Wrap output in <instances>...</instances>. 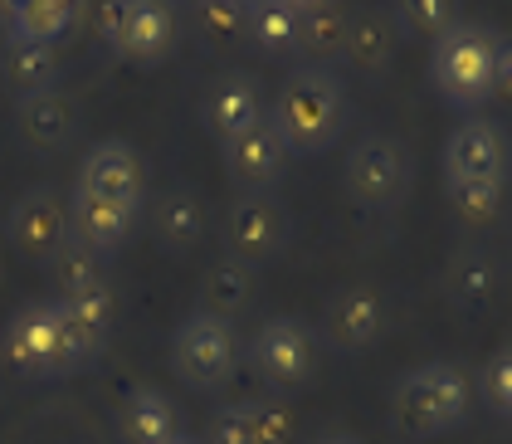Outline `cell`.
Segmentation results:
<instances>
[{
  "instance_id": "1",
  "label": "cell",
  "mask_w": 512,
  "mask_h": 444,
  "mask_svg": "<svg viewBox=\"0 0 512 444\" xmlns=\"http://www.w3.org/2000/svg\"><path fill=\"white\" fill-rule=\"evenodd\" d=\"M469 401H473V391H469L464 366L425 362L400 376V386H395V396H391V410H395V425H400L405 435L430 440V435H444V430L464 425Z\"/></svg>"
},
{
  "instance_id": "2",
  "label": "cell",
  "mask_w": 512,
  "mask_h": 444,
  "mask_svg": "<svg viewBox=\"0 0 512 444\" xmlns=\"http://www.w3.org/2000/svg\"><path fill=\"white\" fill-rule=\"evenodd\" d=\"M288 152H327L342 132V88L327 69H293L278 88L274 118Z\"/></svg>"
},
{
  "instance_id": "3",
  "label": "cell",
  "mask_w": 512,
  "mask_h": 444,
  "mask_svg": "<svg viewBox=\"0 0 512 444\" xmlns=\"http://www.w3.org/2000/svg\"><path fill=\"white\" fill-rule=\"evenodd\" d=\"M493 54L498 44L483 25L454 20L439 40H434V83L454 108H478L493 93Z\"/></svg>"
},
{
  "instance_id": "4",
  "label": "cell",
  "mask_w": 512,
  "mask_h": 444,
  "mask_svg": "<svg viewBox=\"0 0 512 444\" xmlns=\"http://www.w3.org/2000/svg\"><path fill=\"white\" fill-rule=\"evenodd\" d=\"M239 342H235V323L225 318H210V313H191L186 323L176 327V342H171V366L186 386L210 391L220 386L230 371H235Z\"/></svg>"
},
{
  "instance_id": "5",
  "label": "cell",
  "mask_w": 512,
  "mask_h": 444,
  "mask_svg": "<svg viewBox=\"0 0 512 444\" xmlns=\"http://www.w3.org/2000/svg\"><path fill=\"white\" fill-rule=\"evenodd\" d=\"M347 191L371 210H391L410 191V157L395 137H361L347 157Z\"/></svg>"
},
{
  "instance_id": "6",
  "label": "cell",
  "mask_w": 512,
  "mask_h": 444,
  "mask_svg": "<svg viewBox=\"0 0 512 444\" xmlns=\"http://www.w3.org/2000/svg\"><path fill=\"white\" fill-rule=\"evenodd\" d=\"M313 366H317V342L298 318H269V323L254 332V371L274 391L308 386Z\"/></svg>"
},
{
  "instance_id": "7",
  "label": "cell",
  "mask_w": 512,
  "mask_h": 444,
  "mask_svg": "<svg viewBox=\"0 0 512 444\" xmlns=\"http://www.w3.org/2000/svg\"><path fill=\"white\" fill-rule=\"evenodd\" d=\"M5 362L20 376H64V371H74L69 352H64V327H59L54 303H35L5 327Z\"/></svg>"
},
{
  "instance_id": "8",
  "label": "cell",
  "mask_w": 512,
  "mask_h": 444,
  "mask_svg": "<svg viewBox=\"0 0 512 444\" xmlns=\"http://www.w3.org/2000/svg\"><path fill=\"white\" fill-rule=\"evenodd\" d=\"M288 240V215H283V205L274 196H264V191H249V196H239L230 205V215H225V244H230V259L239 264H264V259H274L278 249Z\"/></svg>"
},
{
  "instance_id": "9",
  "label": "cell",
  "mask_w": 512,
  "mask_h": 444,
  "mask_svg": "<svg viewBox=\"0 0 512 444\" xmlns=\"http://www.w3.org/2000/svg\"><path fill=\"white\" fill-rule=\"evenodd\" d=\"M508 162H512L508 137L483 118L454 127L449 142H444V176L449 181H503Z\"/></svg>"
},
{
  "instance_id": "10",
  "label": "cell",
  "mask_w": 512,
  "mask_h": 444,
  "mask_svg": "<svg viewBox=\"0 0 512 444\" xmlns=\"http://www.w3.org/2000/svg\"><path fill=\"white\" fill-rule=\"evenodd\" d=\"M10 240L30 259H54L64 249V240H69V205L59 201L49 186L25 191L20 201L10 205Z\"/></svg>"
},
{
  "instance_id": "11",
  "label": "cell",
  "mask_w": 512,
  "mask_h": 444,
  "mask_svg": "<svg viewBox=\"0 0 512 444\" xmlns=\"http://www.w3.org/2000/svg\"><path fill=\"white\" fill-rule=\"evenodd\" d=\"M54 308H59V327H64L69 366H83L88 357H98L103 342H108V327H113V288L98 283V288L64 293Z\"/></svg>"
},
{
  "instance_id": "12",
  "label": "cell",
  "mask_w": 512,
  "mask_h": 444,
  "mask_svg": "<svg viewBox=\"0 0 512 444\" xmlns=\"http://www.w3.org/2000/svg\"><path fill=\"white\" fill-rule=\"evenodd\" d=\"M171 44H176V15L166 0H122L113 54L132 59V64H157Z\"/></svg>"
},
{
  "instance_id": "13",
  "label": "cell",
  "mask_w": 512,
  "mask_h": 444,
  "mask_svg": "<svg viewBox=\"0 0 512 444\" xmlns=\"http://www.w3.org/2000/svg\"><path fill=\"white\" fill-rule=\"evenodd\" d=\"M79 191L98 196V201L137 210V201H142V162H137V152H132L127 142H98V147L83 157Z\"/></svg>"
},
{
  "instance_id": "14",
  "label": "cell",
  "mask_w": 512,
  "mask_h": 444,
  "mask_svg": "<svg viewBox=\"0 0 512 444\" xmlns=\"http://www.w3.org/2000/svg\"><path fill=\"white\" fill-rule=\"evenodd\" d=\"M288 157L293 152H288V142L278 137V127L269 118L259 127H249V132H239L235 142H225V166H230V176L239 186H249V191H264L269 181H278Z\"/></svg>"
},
{
  "instance_id": "15",
  "label": "cell",
  "mask_w": 512,
  "mask_h": 444,
  "mask_svg": "<svg viewBox=\"0 0 512 444\" xmlns=\"http://www.w3.org/2000/svg\"><path fill=\"white\" fill-rule=\"evenodd\" d=\"M381 327H386V308L371 288H342L322 318V332L337 352H366L381 337Z\"/></svg>"
},
{
  "instance_id": "16",
  "label": "cell",
  "mask_w": 512,
  "mask_h": 444,
  "mask_svg": "<svg viewBox=\"0 0 512 444\" xmlns=\"http://www.w3.org/2000/svg\"><path fill=\"white\" fill-rule=\"evenodd\" d=\"M205 122H210V132L220 142H235L239 132L259 127L264 122V93H259V83L249 79V74H225L205 93Z\"/></svg>"
},
{
  "instance_id": "17",
  "label": "cell",
  "mask_w": 512,
  "mask_h": 444,
  "mask_svg": "<svg viewBox=\"0 0 512 444\" xmlns=\"http://www.w3.org/2000/svg\"><path fill=\"white\" fill-rule=\"evenodd\" d=\"M20 137L35 147V152H59L69 137H74V103L59 93V88H44L20 98V113H15Z\"/></svg>"
},
{
  "instance_id": "18",
  "label": "cell",
  "mask_w": 512,
  "mask_h": 444,
  "mask_svg": "<svg viewBox=\"0 0 512 444\" xmlns=\"http://www.w3.org/2000/svg\"><path fill=\"white\" fill-rule=\"evenodd\" d=\"M132 220H137V210H127V205H113V201H98V196H88V191H74V205H69V235L88 249H118L127 235H132Z\"/></svg>"
},
{
  "instance_id": "19",
  "label": "cell",
  "mask_w": 512,
  "mask_h": 444,
  "mask_svg": "<svg viewBox=\"0 0 512 444\" xmlns=\"http://www.w3.org/2000/svg\"><path fill=\"white\" fill-rule=\"evenodd\" d=\"M118 430L127 444H171L181 435V420H176V405L171 396H161V391H132L127 405H122L118 415Z\"/></svg>"
},
{
  "instance_id": "20",
  "label": "cell",
  "mask_w": 512,
  "mask_h": 444,
  "mask_svg": "<svg viewBox=\"0 0 512 444\" xmlns=\"http://www.w3.org/2000/svg\"><path fill=\"white\" fill-rule=\"evenodd\" d=\"M249 303H254V269L230 259V254L215 259V264L205 269V283H200V313L235 323Z\"/></svg>"
},
{
  "instance_id": "21",
  "label": "cell",
  "mask_w": 512,
  "mask_h": 444,
  "mask_svg": "<svg viewBox=\"0 0 512 444\" xmlns=\"http://www.w3.org/2000/svg\"><path fill=\"white\" fill-rule=\"evenodd\" d=\"M5 79H10V88H15L20 98H30V93H44V88H54V79H59V59H54V44L20 40V35H10V44H5Z\"/></svg>"
},
{
  "instance_id": "22",
  "label": "cell",
  "mask_w": 512,
  "mask_h": 444,
  "mask_svg": "<svg viewBox=\"0 0 512 444\" xmlns=\"http://www.w3.org/2000/svg\"><path fill=\"white\" fill-rule=\"evenodd\" d=\"M74 25H79V0H25L10 15V35L40 44H59Z\"/></svg>"
},
{
  "instance_id": "23",
  "label": "cell",
  "mask_w": 512,
  "mask_h": 444,
  "mask_svg": "<svg viewBox=\"0 0 512 444\" xmlns=\"http://www.w3.org/2000/svg\"><path fill=\"white\" fill-rule=\"evenodd\" d=\"M157 240L166 244V249H191V244L205 235V205L191 196V191H166L157 201Z\"/></svg>"
},
{
  "instance_id": "24",
  "label": "cell",
  "mask_w": 512,
  "mask_h": 444,
  "mask_svg": "<svg viewBox=\"0 0 512 444\" xmlns=\"http://www.w3.org/2000/svg\"><path fill=\"white\" fill-rule=\"evenodd\" d=\"M449 298L454 303H469V308H483L488 298H493V288H498V269H493V259L483 254V249H459L454 259H449Z\"/></svg>"
},
{
  "instance_id": "25",
  "label": "cell",
  "mask_w": 512,
  "mask_h": 444,
  "mask_svg": "<svg viewBox=\"0 0 512 444\" xmlns=\"http://www.w3.org/2000/svg\"><path fill=\"white\" fill-rule=\"evenodd\" d=\"M298 30H303V15L283 0H259L249 5V40L269 54H293L298 49Z\"/></svg>"
},
{
  "instance_id": "26",
  "label": "cell",
  "mask_w": 512,
  "mask_h": 444,
  "mask_svg": "<svg viewBox=\"0 0 512 444\" xmlns=\"http://www.w3.org/2000/svg\"><path fill=\"white\" fill-rule=\"evenodd\" d=\"M395 49V35L391 25H386V15H376V10H366V15H352V30H347V59H352L361 74H376V69H386V59H391Z\"/></svg>"
},
{
  "instance_id": "27",
  "label": "cell",
  "mask_w": 512,
  "mask_h": 444,
  "mask_svg": "<svg viewBox=\"0 0 512 444\" xmlns=\"http://www.w3.org/2000/svg\"><path fill=\"white\" fill-rule=\"evenodd\" d=\"M347 30H352V15H347L337 0H327V5H317V10H303L298 49H308L313 59H332V54L347 49Z\"/></svg>"
},
{
  "instance_id": "28",
  "label": "cell",
  "mask_w": 512,
  "mask_h": 444,
  "mask_svg": "<svg viewBox=\"0 0 512 444\" xmlns=\"http://www.w3.org/2000/svg\"><path fill=\"white\" fill-rule=\"evenodd\" d=\"M49 264H54L59 298H64V293H79V288H98V283H108V279H103V259H98V249L79 244L74 235L64 240V249H59Z\"/></svg>"
},
{
  "instance_id": "29",
  "label": "cell",
  "mask_w": 512,
  "mask_h": 444,
  "mask_svg": "<svg viewBox=\"0 0 512 444\" xmlns=\"http://www.w3.org/2000/svg\"><path fill=\"white\" fill-rule=\"evenodd\" d=\"M449 210L464 225H488L503 210V181H449Z\"/></svg>"
},
{
  "instance_id": "30",
  "label": "cell",
  "mask_w": 512,
  "mask_h": 444,
  "mask_svg": "<svg viewBox=\"0 0 512 444\" xmlns=\"http://www.w3.org/2000/svg\"><path fill=\"white\" fill-rule=\"evenodd\" d=\"M196 20L210 44H235L249 35V5L244 0H196Z\"/></svg>"
},
{
  "instance_id": "31",
  "label": "cell",
  "mask_w": 512,
  "mask_h": 444,
  "mask_svg": "<svg viewBox=\"0 0 512 444\" xmlns=\"http://www.w3.org/2000/svg\"><path fill=\"white\" fill-rule=\"evenodd\" d=\"M395 15L410 35H430L439 40L454 25V0H395Z\"/></svg>"
},
{
  "instance_id": "32",
  "label": "cell",
  "mask_w": 512,
  "mask_h": 444,
  "mask_svg": "<svg viewBox=\"0 0 512 444\" xmlns=\"http://www.w3.org/2000/svg\"><path fill=\"white\" fill-rule=\"evenodd\" d=\"M249 410V425H254V444H288L293 440V415L283 401H244Z\"/></svg>"
},
{
  "instance_id": "33",
  "label": "cell",
  "mask_w": 512,
  "mask_h": 444,
  "mask_svg": "<svg viewBox=\"0 0 512 444\" xmlns=\"http://www.w3.org/2000/svg\"><path fill=\"white\" fill-rule=\"evenodd\" d=\"M205 444H254V425H249V410L239 405H220L210 415V430H205Z\"/></svg>"
},
{
  "instance_id": "34",
  "label": "cell",
  "mask_w": 512,
  "mask_h": 444,
  "mask_svg": "<svg viewBox=\"0 0 512 444\" xmlns=\"http://www.w3.org/2000/svg\"><path fill=\"white\" fill-rule=\"evenodd\" d=\"M483 396H488L493 410L512 415V347L498 352V357H488V366H483Z\"/></svg>"
},
{
  "instance_id": "35",
  "label": "cell",
  "mask_w": 512,
  "mask_h": 444,
  "mask_svg": "<svg viewBox=\"0 0 512 444\" xmlns=\"http://www.w3.org/2000/svg\"><path fill=\"white\" fill-rule=\"evenodd\" d=\"M493 93L512 103V40L498 44V54H493Z\"/></svg>"
},
{
  "instance_id": "36",
  "label": "cell",
  "mask_w": 512,
  "mask_h": 444,
  "mask_svg": "<svg viewBox=\"0 0 512 444\" xmlns=\"http://www.w3.org/2000/svg\"><path fill=\"white\" fill-rule=\"evenodd\" d=\"M283 5H293V10L303 15V10H317V5H327V0H283Z\"/></svg>"
},
{
  "instance_id": "37",
  "label": "cell",
  "mask_w": 512,
  "mask_h": 444,
  "mask_svg": "<svg viewBox=\"0 0 512 444\" xmlns=\"http://www.w3.org/2000/svg\"><path fill=\"white\" fill-rule=\"evenodd\" d=\"M20 5H25V0H0V15H5V20H10V15H15V10H20Z\"/></svg>"
},
{
  "instance_id": "38",
  "label": "cell",
  "mask_w": 512,
  "mask_h": 444,
  "mask_svg": "<svg viewBox=\"0 0 512 444\" xmlns=\"http://www.w3.org/2000/svg\"><path fill=\"white\" fill-rule=\"evenodd\" d=\"M313 444H356V440H347V435H322V440H313Z\"/></svg>"
},
{
  "instance_id": "39",
  "label": "cell",
  "mask_w": 512,
  "mask_h": 444,
  "mask_svg": "<svg viewBox=\"0 0 512 444\" xmlns=\"http://www.w3.org/2000/svg\"><path fill=\"white\" fill-rule=\"evenodd\" d=\"M171 444H200V440H191V435H176V440H171Z\"/></svg>"
},
{
  "instance_id": "40",
  "label": "cell",
  "mask_w": 512,
  "mask_h": 444,
  "mask_svg": "<svg viewBox=\"0 0 512 444\" xmlns=\"http://www.w3.org/2000/svg\"><path fill=\"white\" fill-rule=\"evenodd\" d=\"M244 5H259V0H244Z\"/></svg>"
}]
</instances>
